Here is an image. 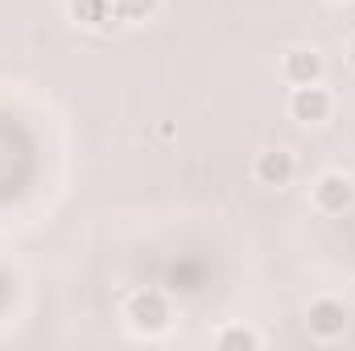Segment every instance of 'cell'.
I'll use <instances>...</instances> for the list:
<instances>
[{
    "mask_svg": "<svg viewBox=\"0 0 355 351\" xmlns=\"http://www.w3.org/2000/svg\"><path fill=\"white\" fill-rule=\"evenodd\" d=\"M289 108H293V116H297V120L318 124V120H327V116H331V95L318 87V83H306V87L293 91Z\"/></svg>",
    "mask_w": 355,
    "mask_h": 351,
    "instance_id": "cell-4",
    "label": "cell"
},
{
    "mask_svg": "<svg viewBox=\"0 0 355 351\" xmlns=\"http://www.w3.org/2000/svg\"><path fill=\"white\" fill-rule=\"evenodd\" d=\"M157 8V0H112V17L120 21H141Z\"/></svg>",
    "mask_w": 355,
    "mask_h": 351,
    "instance_id": "cell-8",
    "label": "cell"
},
{
    "mask_svg": "<svg viewBox=\"0 0 355 351\" xmlns=\"http://www.w3.org/2000/svg\"><path fill=\"white\" fill-rule=\"evenodd\" d=\"M71 17L79 25H103L112 17V0H71Z\"/></svg>",
    "mask_w": 355,
    "mask_h": 351,
    "instance_id": "cell-7",
    "label": "cell"
},
{
    "mask_svg": "<svg viewBox=\"0 0 355 351\" xmlns=\"http://www.w3.org/2000/svg\"><path fill=\"white\" fill-rule=\"evenodd\" d=\"M347 54H352V62H355V37H352V50H347Z\"/></svg>",
    "mask_w": 355,
    "mask_h": 351,
    "instance_id": "cell-10",
    "label": "cell"
},
{
    "mask_svg": "<svg viewBox=\"0 0 355 351\" xmlns=\"http://www.w3.org/2000/svg\"><path fill=\"white\" fill-rule=\"evenodd\" d=\"M343 327H347V310H343V302L322 298V302L310 306V331H314L318 339H339Z\"/></svg>",
    "mask_w": 355,
    "mask_h": 351,
    "instance_id": "cell-3",
    "label": "cell"
},
{
    "mask_svg": "<svg viewBox=\"0 0 355 351\" xmlns=\"http://www.w3.org/2000/svg\"><path fill=\"white\" fill-rule=\"evenodd\" d=\"M293 170H297V162H293V153H285V149H268L257 157V178L265 182V186H289L293 182Z\"/></svg>",
    "mask_w": 355,
    "mask_h": 351,
    "instance_id": "cell-5",
    "label": "cell"
},
{
    "mask_svg": "<svg viewBox=\"0 0 355 351\" xmlns=\"http://www.w3.org/2000/svg\"><path fill=\"white\" fill-rule=\"evenodd\" d=\"M314 203L327 211V215H343L347 207L355 203V186H352V178H343V174H327L318 186H314Z\"/></svg>",
    "mask_w": 355,
    "mask_h": 351,
    "instance_id": "cell-2",
    "label": "cell"
},
{
    "mask_svg": "<svg viewBox=\"0 0 355 351\" xmlns=\"http://www.w3.org/2000/svg\"><path fill=\"white\" fill-rule=\"evenodd\" d=\"M285 75H289V83H297V87L318 83V79H322V58H318V50H289Z\"/></svg>",
    "mask_w": 355,
    "mask_h": 351,
    "instance_id": "cell-6",
    "label": "cell"
},
{
    "mask_svg": "<svg viewBox=\"0 0 355 351\" xmlns=\"http://www.w3.org/2000/svg\"><path fill=\"white\" fill-rule=\"evenodd\" d=\"M128 323H132L137 331H145V335L166 331V327H170V306H166V298H162L157 289L137 293V298L128 302Z\"/></svg>",
    "mask_w": 355,
    "mask_h": 351,
    "instance_id": "cell-1",
    "label": "cell"
},
{
    "mask_svg": "<svg viewBox=\"0 0 355 351\" xmlns=\"http://www.w3.org/2000/svg\"><path fill=\"white\" fill-rule=\"evenodd\" d=\"M219 348H261V339L252 335V331H244V327H232V331H219V339H215Z\"/></svg>",
    "mask_w": 355,
    "mask_h": 351,
    "instance_id": "cell-9",
    "label": "cell"
}]
</instances>
